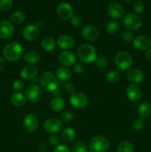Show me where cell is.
I'll use <instances>...</instances> for the list:
<instances>
[{
    "mask_svg": "<svg viewBox=\"0 0 151 152\" xmlns=\"http://www.w3.org/2000/svg\"><path fill=\"white\" fill-rule=\"evenodd\" d=\"M24 53L22 46L16 42H11L4 47L3 55L6 60L9 62H16L21 59Z\"/></svg>",
    "mask_w": 151,
    "mask_h": 152,
    "instance_id": "cell-1",
    "label": "cell"
},
{
    "mask_svg": "<svg viewBox=\"0 0 151 152\" xmlns=\"http://www.w3.org/2000/svg\"><path fill=\"white\" fill-rule=\"evenodd\" d=\"M77 54L84 63H93L98 57L96 49L90 44L81 45L77 50Z\"/></svg>",
    "mask_w": 151,
    "mask_h": 152,
    "instance_id": "cell-2",
    "label": "cell"
},
{
    "mask_svg": "<svg viewBox=\"0 0 151 152\" xmlns=\"http://www.w3.org/2000/svg\"><path fill=\"white\" fill-rule=\"evenodd\" d=\"M40 84L45 91L54 92L59 87V83L56 76L50 71L43 73L40 78Z\"/></svg>",
    "mask_w": 151,
    "mask_h": 152,
    "instance_id": "cell-3",
    "label": "cell"
},
{
    "mask_svg": "<svg viewBox=\"0 0 151 152\" xmlns=\"http://www.w3.org/2000/svg\"><path fill=\"white\" fill-rule=\"evenodd\" d=\"M124 28L130 31L139 30L142 26V19L138 14L134 13H129L124 16L122 20Z\"/></svg>",
    "mask_w": 151,
    "mask_h": 152,
    "instance_id": "cell-4",
    "label": "cell"
},
{
    "mask_svg": "<svg viewBox=\"0 0 151 152\" xmlns=\"http://www.w3.org/2000/svg\"><path fill=\"white\" fill-rule=\"evenodd\" d=\"M115 64L119 71H124L129 70L133 65V59L129 53L120 51L115 56Z\"/></svg>",
    "mask_w": 151,
    "mask_h": 152,
    "instance_id": "cell-5",
    "label": "cell"
},
{
    "mask_svg": "<svg viewBox=\"0 0 151 152\" xmlns=\"http://www.w3.org/2000/svg\"><path fill=\"white\" fill-rule=\"evenodd\" d=\"M110 148V142L103 136H96L89 145L90 152H106Z\"/></svg>",
    "mask_w": 151,
    "mask_h": 152,
    "instance_id": "cell-6",
    "label": "cell"
},
{
    "mask_svg": "<svg viewBox=\"0 0 151 152\" xmlns=\"http://www.w3.org/2000/svg\"><path fill=\"white\" fill-rule=\"evenodd\" d=\"M70 102L74 108L82 109L88 104V99L84 94L79 91H75L70 94Z\"/></svg>",
    "mask_w": 151,
    "mask_h": 152,
    "instance_id": "cell-7",
    "label": "cell"
},
{
    "mask_svg": "<svg viewBox=\"0 0 151 152\" xmlns=\"http://www.w3.org/2000/svg\"><path fill=\"white\" fill-rule=\"evenodd\" d=\"M56 14L58 17L62 20H68L73 16V9L72 6L68 3L62 2L58 5L56 8Z\"/></svg>",
    "mask_w": 151,
    "mask_h": 152,
    "instance_id": "cell-8",
    "label": "cell"
},
{
    "mask_svg": "<svg viewBox=\"0 0 151 152\" xmlns=\"http://www.w3.org/2000/svg\"><path fill=\"white\" fill-rule=\"evenodd\" d=\"M41 90L37 85H30L25 91V96L28 101L33 103L38 102L41 98Z\"/></svg>",
    "mask_w": 151,
    "mask_h": 152,
    "instance_id": "cell-9",
    "label": "cell"
},
{
    "mask_svg": "<svg viewBox=\"0 0 151 152\" xmlns=\"http://www.w3.org/2000/svg\"><path fill=\"white\" fill-rule=\"evenodd\" d=\"M24 129L29 133H33L38 127V120L34 114L30 113L25 117L23 120Z\"/></svg>",
    "mask_w": 151,
    "mask_h": 152,
    "instance_id": "cell-10",
    "label": "cell"
},
{
    "mask_svg": "<svg viewBox=\"0 0 151 152\" xmlns=\"http://www.w3.org/2000/svg\"><path fill=\"white\" fill-rule=\"evenodd\" d=\"M44 129L47 132L56 134L60 132L62 129V122L57 118H49L44 123Z\"/></svg>",
    "mask_w": 151,
    "mask_h": 152,
    "instance_id": "cell-11",
    "label": "cell"
},
{
    "mask_svg": "<svg viewBox=\"0 0 151 152\" xmlns=\"http://www.w3.org/2000/svg\"><path fill=\"white\" fill-rule=\"evenodd\" d=\"M22 35H23L24 39L28 42L35 41L39 35L38 27L33 24L26 25L22 31Z\"/></svg>",
    "mask_w": 151,
    "mask_h": 152,
    "instance_id": "cell-12",
    "label": "cell"
},
{
    "mask_svg": "<svg viewBox=\"0 0 151 152\" xmlns=\"http://www.w3.org/2000/svg\"><path fill=\"white\" fill-rule=\"evenodd\" d=\"M135 48L140 50H148L151 46V39L148 36L141 35L135 37L133 42Z\"/></svg>",
    "mask_w": 151,
    "mask_h": 152,
    "instance_id": "cell-13",
    "label": "cell"
},
{
    "mask_svg": "<svg viewBox=\"0 0 151 152\" xmlns=\"http://www.w3.org/2000/svg\"><path fill=\"white\" fill-rule=\"evenodd\" d=\"M58 46L61 49L65 50H69L73 48L75 45V40L71 36L64 34V35L59 36L56 41Z\"/></svg>",
    "mask_w": 151,
    "mask_h": 152,
    "instance_id": "cell-14",
    "label": "cell"
},
{
    "mask_svg": "<svg viewBox=\"0 0 151 152\" xmlns=\"http://www.w3.org/2000/svg\"><path fill=\"white\" fill-rule=\"evenodd\" d=\"M81 34L84 39L90 42H93L97 39L99 35V30L93 25H87L84 27L81 30Z\"/></svg>",
    "mask_w": 151,
    "mask_h": 152,
    "instance_id": "cell-15",
    "label": "cell"
},
{
    "mask_svg": "<svg viewBox=\"0 0 151 152\" xmlns=\"http://www.w3.org/2000/svg\"><path fill=\"white\" fill-rule=\"evenodd\" d=\"M14 32L13 25L10 21L3 20L0 22V38L9 39L13 36Z\"/></svg>",
    "mask_w": 151,
    "mask_h": 152,
    "instance_id": "cell-16",
    "label": "cell"
},
{
    "mask_svg": "<svg viewBox=\"0 0 151 152\" xmlns=\"http://www.w3.org/2000/svg\"><path fill=\"white\" fill-rule=\"evenodd\" d=\"M126 96L132 102H137L142 97V90L136 85H129L126 88Z\"/></svg>",
    "mask_w": 151,
    "mask_h": 152,
    "instance_id": "cell-17",
    "label": "cell"
},
{
    "mask_svg": "<svg viewBox=\"0 0 151 152\" xmlns=\"http://www.w3.org/2000/svg\"><path fill=\"white\" fill-rule=\"evenodd\" d=\"M59 60L63 66L68 68V67L73 66L76 64V56L72 52L65 50L60 53L59 56Z\"/></svg>",
    "mask_w": 151,
    "mask_h": 152,
    "instance_id": "cell-18",
    "label": "cell"
},
{
    "mask_svg": "<svg viewBox=\"0 0 151 152\" xmlns=\"http://www.w3.org/2000/svg\"><path fill=\"white\" fill-rule=\"evenodd\" d=\"M107 13L111 18L118 19L123 17L124 13V7L118 3H112L107 7Z\"/></svg>",
    "mask_w": 151,
    "mask_h": 152,
    "instance_id": "cell-19",
    "label": "cell"
},
{
    "mask_svg": "<svg viewBox=\"0 0 151 152\" xmlns=\"http://www.w3.org/2000/svg\"><path fill=\"white\" fill-rule=\"evenodd\" d=\"M127 79L133 83H140L144 79V74L139 68H131L127 72Z\"/></svg>",
    "mask_w": 151,
    "mask_h": 152,
    "instance_id": "cell-20",
    "label": "cell"
},
{
    "mask_svg": "<svg viewBox=\"0 0 151 152\" xmlns=\"http://www.w3.org/2000/svg\"><path fill=\"white\" fill-rule=\"evenodd\" d=\"M38 74L37 68L34 65H27L20 71V77L23 80H31L35 78Z\"/></svg>",
    "mask_w": 151,
    "mask_h": 152,
    "instance_id": "cell-21",
    "label": "cell"
},
{
    "mask_svg": "<svg viewBox=\"0 0 151 152\" xmlns=\"http://www.w3.org/2000/svg\"><path fill=\"white\" fill-rule=\"evenodd\" d=\"M55 76L61 83H68L71 78V71L67 67L61 66L56 69Z\"/></svg>",
    "mask_w": 151,
    "mask_h": 152,
    "instance_id": "cell-22",
    "label": "cell"
},
{
    "mask_svg": "<svg viewBox=\"0 0 151 152\" xmlns=\"http://www.w3.org/2000/svg\"><path fill=\"white\" fill-rule=\"evenodd\" d=\"M76 137V132L72 128H66L61 133L60 140L63 143L68 144L73 142Z\"/></svg>",
    "mask_w": 151,
    "mask_h": 152,
    "instance_id": "cell-23",
    "label": "cell"
},
{
    "mask_svg": "<svg viewBox=\"0 0 151 152\" xmlns=\"http://www.w3.org/2000/svg\"><path fill=\"white\" fill-rule=\"evenodd\" d=\"M56 41L51 37H45L42 39L41 42V48L45 51H53L55 50L56 47Z\"/></svg>",
    "mask_w": 151,
    "mask_h": 152,
    "instance_id": "cell-24",
    "label": "cell"
},
{
    "mask_svg": "<svg viewBox=\"0 0 151 152\" xmlns=\"http://www.w3.org/2000/svg\"><path fill=\"white\" fill-rule=\"evenodd\" d=\"M40 58L41 56L38 52L35 51V50H30L25 53L24 56V60L26 63L32 65L38 63L40 60Z\"/></svg>",
    "mask_w": 151,
    "mask_h": 152,
    "instance_id": "cell-25",
    "label": "cell"
},
{
    "mask_svg": "<svg viewBox=\"0 0 151 152\" xmlns=\"http://www.w3.org/2000/svg\"><path fill=\"white\" fill-rule=\"evenodd\" d=\"M138 114L141 118H147L151 115V104L148 102H144L138 108Z\"/></svg>",
    "mask_w": 151,
    "mask_h": 152,
    "instance_id": "cell-26",
    "label": "cell"
},
{
    "mask_svg": "<svg viewBox=\"0 0 151 152\" xmlns=\"http://www.w3.org/2000/svg\"><path fill=\"white\" fill-rule=\"evenodd\" d=\"M50 108L53 111H55V112H61L65 108V101H64V99L62 98L56 96V97H54L53 99H52V100L50 101Z\"/></svg>",
    "mask_w": 151,
    "mask_h": 152,
    "instance_id": "cell-27",
    "label": "cell"
},
{
    "mask_svg": "<svg viewBox=\"0 0 151 152\" xmlns=\"http://www.w3.org/2000/svg\"><path fill=\"white\" fill-rule=\"evenodd\" d=\"M26 96L21 92H16L11 96L10 101L14 106L22 107L26 102Z\"/></svg>",
    "mask_w": 151,
    "mask_h": 152,
    "instance_id": "cell-28",
    "label": "cell"
},
{
    "mask_svg": "<svg viewBox=\"0 0 151 152\" xmlns=\"http://www.w3.org/2000/svg\"><path fill=\"white\" fill-rule=\"evenodd\" d=\"M121 28V25L117 21H110L107 23L105 29L106 31L110 34H115L118 32Z\"/></svg>",
    "mask_w": 151,
    "mask_h": 152,
    "instance_id": "cell-29",
    "label": "cell"
},
{
    "mask_svg": "<svg viewBox=\"0 0 151 152\" xmlns=\"http://www.w3.org/2000/svg\"><path fill=\"white\" fill-rule=\"evenodd\" d=\"M25 16L22 12L15 11L12 13L10 16V22L16 25H19L25 21Z\"/></svg>",
    "mask_w": 151,
    "mask_h": 152,
    "instance_id": "cell-30",
    "label": "cell"
},
{
    "mask_svg": "<svg viewBox=\"0 0 151 152\" xmlns=\"http://www.w3.org/2000/svg\"><path fill=\"white\" fill-rule=\"evenodd\" d=\"M117 152H134V149H133V145L130 142L124 141L118 145Z\"/></svg>",
    "mask_w": 151,
    "mask_h": 152,
    "instance_id": "cell-31",
    "label": "cell"
},
{
    "mask_svg": "<svg viewBox=\"0 0 151 152\" xmlns=\"http://www.w3.org/2000/svg\"><path fill=\"white\" fill-rule=\"evenodd\" d=\"M72 152H88V148L87 145L83 142H76L72 145Z\"/></svg>",
    "mask_w": 151,
    "mask_h": 152,
    "instance_id": "cell-32",
    "label": "cell"
},
{
    "mask_svg": "<svg viewBox=\"0 0 151 152\" xmlns=\"http://www.w3.org/2000/svg\"><path fill=\"white\" fill-rule=\"evenodd\" d=\"M145 126V121L143 118H136L133 120V124H132V127L133 129L136 132H140L144 129Z\"/></svg>",
    "mask_w": 151,
    "mask_h": 152,
    "instance_id": "cell-33",
    "label": "cell"
},
{
    "mask_svg": "<svg viewBox=\"0 0 151 152\" xmlns=\"http://www.w3.org/2000/svg\"><path fill=\"white\" fill-rule=\"evenodd\" d=\"M119 77H120V74L118 71H109V72L107 73V74L106 80L109 83H112V84H113V83H115L118 80H119Z\"/></svg>",
    "mask_w": 151,
    "mask_h": 152,
    "instance_id": "cell-34",
    "label": "cell"
},
{
    "mask_svg": "<svg viewBox=\"0 0 151 152\" xmlns=\"http://www.w3.org/2000/svg\"><path fill=\"white\" fill-rule=\"evenodd\" d=\"M74 118V113L71 111H65L61 115V121L62 123H68L72 121Z\"/></svg>",
    "mask_w": 151,
    "mask_h": 152,
    "instance_id": "cell-35",
    "label": "cell"
},
{
    "mask_svg": "<svg viewBox=\"0 0 151 152\" xmlns=\"http://www.w3.org/2000/svg\"><path fill=\"white\" fill-rule=\"evenodd\" d=\"M94 63L96 68H99V69H104V68H105L107 66L108 62L105 57H103V56H99V57L96 58Z\"/></svg>",
    "mask_w": 151,
    "mask_h": 152,
    "instance_id": "cell-36",
    "label": "cell"
},
{
    "mask_svg": "<svg viewBox=\"0 0 151 152\" xmlns=\"http://www.w3.org/2000/svg\"><path fill=\"white\" fill-rule=\"evenodd\" d=\"M13 6V0H0V10L7 12L11 9Z\"/></svg>",
    "mask_w": 151,
    "mask_h": 152,
    "instance_id": "cell-37",
    "label": "cell"
},
{
    "mask_svg": "<svg viewBox=\"0 0 151 152\" xmlns=\"http://www.w3.org/2000/svg\"><path fill=\"white\" fill-rule=\"evenodd\" d=\"M121 38L126 42H133L134 40L135 37L134 34L132 31H125L122 33L121 34Z\"/></svg>",
    "mask_w": 151,
    "mask_h": 152,
    "instance_id": "cell-38",
    "label": "cell"
},
{
    "mask_svg": "<svg viewBox=\"0 0 151 152\" xmlns=\"http://www.w3.org/2000/svg\"><path fill=\"white\" fill-rule=\"evenodd\" d=\"M133 8L136 13H141L144 10V4L143 1H142L141 0H138L133 4Z\"/></svg>",
    "mask_w": 151,
    "mask_h": 152,
    "instance_id": "cell-39",
    "label": "cell"
},
{
    "mask_svg": "<svg viewBox=\"0 0 151 152\" xmlns=\"http://www.w3.org/2000/svg\"><path fill=\"white\" fill-rule=\"evenodd\" d=\"M60 138L56 134H52L48 138V142L50 143V145L52 146H58L59 145H60Z\"/></svg>",
    "mask_w": 151,
    "mask_h": 152,
    "instance_id": "cell-40",
    "label": "cell"
},
{
    "mask_svg": "<svg viewBox=\"0 0 151 152\" xmlns=\"http://www.w3.org/2000/svg\"><path fill=\"white\" fill-rule=\"evenodd\" d=\"M24 87H25V84H24L23 81L21 80H16L13 82V88L16 91L20 92L21 91L23 90Z\"/></svg>",
    "mask_w": 151,
    "mask_h": 152,
    "instance_id": "cell-41",
    "label": "cell"
},
{
    "mask_svg": "<svg viewBox=\"0 0 151 152\" xmlns=\"http://www.w3.org/2000/svg\"><path fill=\"white\" fill-rule=\"evenodd\" d=\"M70 23L73 26L78 27L82 23V19L78 15H73L70 19Z\"/></svg>",
    "mask_w": 151,
    "mask_h": 152,
    "instance_id": "cell-42",
    "label": "cell"
},
{
    "mask_svg": "<svg viewBox=\"0 0 151 152\" xmlns=\"http://www.w3.org/2000/svg\"><path fill=\"white\" fill-rule=\"evenodd\" d=\"M73 71L76 74H81L85 71V67L83 64L76 63L73 65Z\"/></svg>",
    "mask_w": 151,
    "mask_h": 152,
    "instance_id": "cell-43",
    "label": "cell"
},
{
    "mask_svg": "<svg viewBox=\"0 0 151 152\" xmlns=\"http://www.w3.org/2000/svg\"><path fill=\"white\" fill-rule=\"evenodd\" d=\"M53 152H72L71 150L70 149L69 147L66 145H59L55 148Z\"/></svg>",
    "mask_w": 151,
    "mask_h": 152,
    "instance_id": "cell-44",
    "label": "cell"
},
{
    "mask_svg": "<svg viewBox=\"0 0 151 152\" xmlns=\"http://www.w3.org/2000/svg\"><path fill=\"white\" fill-rule=\"evenodd\" d=\"M65 90L66 91V92H68V93L69 94H73L75 92V90H76V88H75V86H74L73 83H66L65 85Z\"/></svg>",
    "mask_w": 151,
    "mask_h": 152,
    "instance_id": "cell-45",
    "label": "cell"
},
{
    "mask_svg": "<svg viewBox=\"0 0 151 152\" xmlns=\"http://www.w3.org/2000/svg\"><path fill=\"white\" fill-rule=\"evenodd\" d=\"M6 67V62L4 59L2 57H0V71H3Z\"/></svg>",
    "mask_w": 151,
    "mask_h": 152,
    "instance_id": "cell-46",
    "label": "cell"
},
{
    "mask_svg": "<svg viewBox=\"0 0 151 152\" xmlns=\"http://www.w3.org/2000/svg\"><path fill=\"white\" fill-rule=\"evenodd\" d=\"M145 58H146L148 62L151 63V48H150L147 51L146 54H145Z\"/></svg>",
    "mask_w": 151,
    "mask_h": 152,
    "instance_id": "cell-47",
    "label": "cell"
},
{
    "mask_svg": "<svg viewBox=\"0 0 151 152\" xmlns=\"http://www.w3.org/2000/svg\"><path fill=\"white\" fill-rule=\"evenodd\" d=\"M40 147H41V148L44 149V148H45L46 147H47V145H46L44 142H41V144H40Z\"/></svg>",
    "mask_w": 151,
    "mask_h": 152,
    "instance_id": "cell-48",
    "label": "cell"
},
{
    "mask_svg": "<svg viewBox=\"0 0 151 152\" xmlns=\"http://www.w3.org/2000/svg\"><path fill=\"white\" fill-rule=\"evenodd\" d=\"M124 1H125L126 2H130V1H131V0H124Z\"/></svg>",
    "mask_w": 151,
    "mask_h": 152,
    "instance_id": "cell-49",
    "label": "cell"
},
{
    "mask_svg": "<svg viewBox=\"0 0 151 152\" xmlns=\"http://www.w3.org/2000/svg\"><path fill=\"white\" fill-rule=\"evenodd\" d=\"M41 152H47V151H41Z\"/></svg>",
    "mask_w": 151,
    "mask_h": 152,
    "instance_id": "cell-50",
    "label": "cell"
}]
</instances>
